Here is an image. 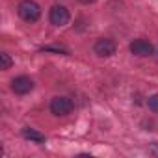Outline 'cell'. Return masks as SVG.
<instances>
[{
	"label": "cell",
	"mask_w": 158,
	"mask_h": 158,
	"mask_svg": "<svg viewBox=\"0 0 158 158\" xmlns=\"http://www.w3.org/2000/svg\"><path fill=\"white\" fill-rule=\"evenodd\" d=\"M17 13L23 21L26 23H35L39 17H41V8L35 0H23L17 6Z\"/></svg>",
	"instance_id": "1"
},
{
	"label": "cell",
	"mask_w": 158,
	"mask_h": 158,
	"mask_svg": "<svg viewBox=\"0 0 158 158\" xmlns=\"http://www.w3.org/2000/svg\"><path fill=\"white\" fill-rule=\"evenodd\" d=\"M50 112L58 117L69 115L73 112V101L69 97H54L50 101Z\"/></svg>",
	"instance_id": "2"
},
{
	"label": "cell",
	"mask_w": 158,
	"mask_h": 158,
	"mask_svg": "<svg viewBox=\"0 0 158 158\" xmlns=\"http://www.w3.org/2000/svg\"><path fill=\"white\" fill-rule=\"evenodd\" d=\"M71 19V13L65 6H52L48 11V21L54 26H65Z\"/></svg>",
	"instance_id": "3"
},
{
	"label": "cell",
	"mask_w": 158,
	"mask_h": 158,
	"mask_svg": "<svg viewBox=\"0 0 158 158\" xmlns=\"http://www.w3.org/2000/svg\"><path fill=\"white\" fill-rule=\"evenodd\" d=\"M93 50H95V54L101 56V58H110V56H114V54L117 52V45H115V41H112V39H108V37H102V39H99V41L95 43Z\"/></svg>",
	"instance_id": "4"
},
{
	"label": "cell",
	"mask_w": 158,
	"mask_h": 158,
	"mask_svg": "<svg viewBox=\"0 0 158 158\" xmlns=\"http://www.w3.org/2000/svg\"><path fill=\"white\" fill-rule=\"evenodd\" d=\"M130 52H132L134 56L145 58V56L154 54V47H152V43L147 41V39H134V41L130 43Z\"/></svg>",
	"instance_id": "5"
},
{
	"label": "cell",
	"mask_w": 158,
	"mask_h": 158,
	"mask_svg": "<svg viewBox=\"0 0 158 158\" xmlns=\"http://www.w3.org/2000/svg\"><path fill=\"white\" fill-rule=\"evenodd\" d=\"M34 80L30 76H17V78H13L11 80V89H13V93H17V95H26V93H30L32 89H34Z\"/></svg>",
	"instance_id": "6"
},
{
	"label": "cell",
	"mask_w": 158,
	"mask_h": 158,
	"mask_svg": "<svg viewBox=\"0 0 158 158\" xmlns=\"http://www.w3.org/2000/svg\"><path fill=\"white\" fill-rule=\"evenodd\" d=\"M23 138H26V139H30V141H34V143H45V134H41V132H37L35 128H30V127H24L23 128Z\"/></svg>",
	"instance_id": "7"
},
{
	"label": "cell",
	"mask_w": 158,
	"mask_h": 158,
	"mask_svg": "<svg viewBox=\"0 0 158 158\" xmlns=\"http://www.w3.org/2000/svg\"><path fill=\"white\" fill-rule=\"evenodd\" d=\"M11 65H13V60H11V56H10L8 52H2V54H0V69H2V71H8Z\"/></svg>",
	"instance_id": "8"
},
{
	"label": "cell",
	"mask_w": 158,
	"mask_h": 158,
	"mask_svg": "<svg viewBox=\"0 0 158 158\" xmlns=\"http://www.w3.org/2000/svg\"><path fill=\"white\" fill-rule=\"evenodd\" d=\"M147 106H149L151 112L158 114V93H154V95H151V97L147 99Z\"/></svg>",
	"instance_id": "9"
},
{
	"label": "cell",
	"mask_w": 158,
	"mask_h": 158,
	"mask_svg": "<svg viewBox=\"0 0 158 158\" xmlns=\"http://www.w3.org/2000/svg\"><path fill=\"white\" fill-rule=\"evenodd\" d=\"M78 2H82V4H93L95 0H78Z\"/></svg>",
	"instance_id": "10"
},
{
	"label": "cell",
	"mask_w": 158,
	"mask_h": 158,
	"mask_svg": "<svg viewBox=\"0 0 158 158\" xmlns=\"http://www.w3.org/2000/svg\"><path fill=\"white\" fill-rule=\"evenodd\" d=\"M151 152H152V154H156V156H158V147H152V149H151Z\"/></svg>",
	"instance_id": "11"
},
{
	"label": "cell",
	"mask_w": 158,
	"mask_h": 158,
	"mask_svg": "<svg viewBox=\"0 0 158 158\" xmlns=\"http://www.w3.org/2000/svg\"><path fill=\"white\" fill-rule=\"evenodd\" d=\"M156 58H158V52H156Z\"/></svg>",
	"instance_id": "12"
}]
</instances>
